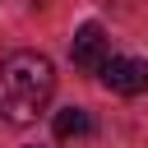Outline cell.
Returning a JSON list of instances; mask_svg holds the SVG:
<instances>
[{
  "label": "cell",
  "instance_id": "cell-1",
  "mask_svg": "<svg viewBox=\"0 0 148 148\" xmlns=\"http://www.w3.org/2000/svg\"><path fill=\"white\" fill-rule=\"evenodd\" d=\"M56 92V69L42 51H9L0 60V120L32 125Z\"/></svg>",
  "mask_w": 148,
  "mask_h": 148
},
{
  "label": "cell",
  "instance_id": "cell-2",
  "mask_svg": "<svg viewBox=\"0 0 148 148\" xmlns=\"http://www.w3.org/2000/svg\"><path fill=\"white\" fill-rule=\"evenodd\" d=\"M97 74H102V83H106L111 92H120V97L148 92V60H139V56H106Z\"/></svg>",
  "mask_w": 148,
  "mask_h": 148
},
{
  "label": "cell",
  "instance_id": "cell-3",
  "mask_svg": "<svg viewBox=\"0 0 148 148\" xmlns=\"http://www.w3.org/2000/svg\"><path fill=\"white\" fill-rule=\"evenodd\" d=\"M69 60L79 69H102V60H106V28L102 23H83L74 32V42H69Z\"/></svg>",
  "mask_w": 148,
  "mask_h": 148
},
{
  "label": "cell",
  "instance_id": "cell-4",
  "mask_svg": "<svg viewBox=\"0 0 148 148\" xmlns=\"http://www.w3.org/2000/svg\"><path fill=\"white\" fill-rule=\"evenodd\" d=\"M51 130H56V139H60V143H79V139H88L92 116H88L83 106H65V111H56Z\"/></svg>",
  "mask_w": 148,
  "mask_h": 148
}]
</instances>
